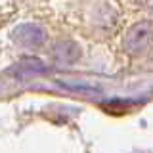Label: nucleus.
Returning a JSON list of instances; mask_svg holds the SVG:
<instances>
[{"mask_svg":"<svg viewBox=\"0 0 153 153\" xmlns=\"http://www.w3.org/2000/svg\"><path fill=\"white\" fill-rule=\"evenodd\" d=\"M153 44V23L140 21L124 35V50L132 56L146 52Z\"/></svg>","mask_w":153,"mask_h":153,"instance_id":"1","label":"nucleus"},{"mask_svg":"<svg viewBox=\"0 0 153 153\" xmlns=\"http://www.w3.org/2000/svg\"><path fill=\"white\" fill-rule=\"evenodd\" d=\"M16 38L21 46H27V48L40 46L44 42V31L36 25H21L19 29H16Z\"/></svg>","mask_w":153,"mask_h":153,"instance_id":"2","label":"nucleus"},{"mask_svg":"<svg viewBox=\"0 0 153 153\" xmlns=\"http://www.w3.org/2000/svg\"><path fill=\"white\" fill-rule=\"evenodd\" d=\"M54 59L59 61V63H75L80 57V50L75 42L71 40H61L54 46Z\"/></svg>","mask_w":153,"mask_h":153,"instance_id":"3","label":"nucleus"},{"mask_svg":"<svg viewBox=\"0 0 153 153\" xmlns=\"http://www.w3.org/2000/svg\"><path fill=\"white\" fill-rule=\"evenodd\" d=\"M44 63L36 57H27V59H21L16 65V75H36V73H44Z\"/></svg>","mask_w":153,"mask_h":153,"instance_id":"4","label":"nucleus"},{"mask_svg":"<svg viewBox=\"0 0 153 153\" xmlns=\"http://www.w3.org/2000/svg\"><path fill=\"white\" fill-rule=\"evenodd\" d=\"M142 2L146 4V6H151V8H153V0H142Z\"/></svg>","mask_w":153,"mask_h":153,"instance_id":"5","label":"nucleus"}]
</instances>
